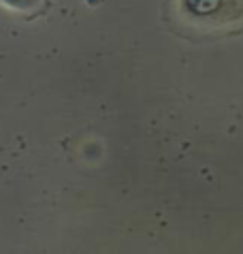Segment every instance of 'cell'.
I'll return each mask as SVG.
<instances>
[{
	"label": "cell",
	"mask_w": 243,
	"mask_h": 254,
	"mask_svg": "<svg viewBox=\"0 0 243 254\" xmlns=\"http://www.w3.org/2000/svg\"><path fill=\"white\" fill-rule=\"evenodd\" d=\"M180 13L201 28H224L243 19V0H180Z\"/></svg>",
	"instance_id": "1"
},
{
	"label": "cell",
	"mask_w": 243,
	"mask_h": 254,
	"mask_svg": "<svg viewBox=\"0 0 243 254\" xmlns=\"http://www.w3.org/2000/svg\"><path fill=\"white\" fill-rule=\"evenodd\" d=\"M0 4H4L6 9L21 11V13H30L37 11L41 6V0H0Z\"/></svg>",
	"instance_id": "2"
}]
</instances>
